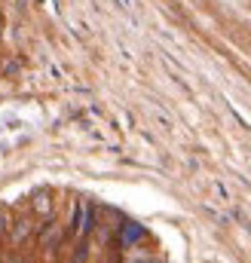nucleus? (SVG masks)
I'll use <instances>...</instances> for the list:
<instances>
[{
    "mask_svg": "<svg viewBox=\"0 0 251 263\" xmlns=\"http://www.w3.org/2000/svg\"><path fill=\"white\" fill-rule=\"evenodd\" d=\"M141 239H144V227H141V223H132V220L123 223V233H120V245H123V248H132V245L141 242Z\"/></svg>",
    "mask_w": 251,
    "mask_h": 263,
    "instance_id": "f257e3e1",
    "label": "nucleus"
},
{
    "mask_svg": "<svg viewBox=\"0 0 251 263\" xmlns=\"http://www.w3.org/2000/svg\"><path fill=\"white\" fill-rule=\"evenodd\" d=\"M117 3H120L123 9H129V6H132V0H117Z\"/></svg>",
    "mask_w": 251,
    "mask_h": 263,
    "instance_id": "7ed1b4c3",
    "label": "nucleus"
},
{
    "mask_svg": "<svg viewBox=\"0 0 251 263\" xmlns=\"http://www.w3.org/2000/svg\"><path fill=\"white\" fill-rule=\"evenodd\" d=\"M129 263H156V260H153V257H147V254H132Z\"/></svg>",
    "mask_w": 251,
    "mask_h": 263,
    "instance_id": "f03ea898",
    "label": "nucleus"
}]
</instances>
